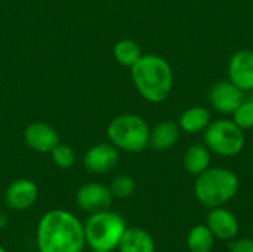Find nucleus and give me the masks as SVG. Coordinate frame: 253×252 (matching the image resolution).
<instances>
[{"label": "nucleus", "instance_id": "f257e3e1", "mask_svg": "<svg viewBox=\"0 0 253 252\" xmlns=\"http://www.w3.org/2000/svg\"><path fill=\"white\" fill-rule=\"evenodd\" d=\"M36 247L39 252H83L84 226L70 211L50 209L39 220Z\"/></svg>", "mask_w": 253, "mask_h": 252}, {"label": "nucleus", "instance_id": "f03ea898", "mask_svg": "<svg viewBox=\"0 0 253 252\" xmlns=\"http://www.w3.org/2000/svg\"><path fill=\"white\" fill-rule=\"evenodd\" d=\"M130 77L139 95L153 104L166 101L173 88V71L169 61L156 53L142 55L130 67Z\"/></svg>", "mask_w": 253, "mask_h": 252}, {"label": "nucleus", "instance_id": "7ed1b4c3", "mask_svg": "<svg viewBox=\"0 0 253 252\" xmlns=\"http://www.w3.org/2000/svg\"><path fill=\"white\" fill-rule=\"evenodd\" d=\"M240 187L239 177L227 168H208L205 172L197 175L194 183V195L197 201L212 209L224 206L234 199Z\"/></svg>", "mask_w": 253, "mask_h": 252}, {"label": "nucleus", "instance_id": "20e7f679", "mask_svg": "<svg viewBox=\"0 0 253 252\" xmlns=\"http://www.w3.org/2000/svg\"><path fill=\"white\" fill-rule=\"evenodd\" d=\"M86 245L90 250L113 251L117 250L119 242L126 230L125 218L110 209L93 212L83 223Z\"/></svg>", "mask_w": 253, "mask_h": 252}, {"label": "nucleus", "instance_id": "39448f33", "mask_svg": "<svg viewBox=\"0 0 253 252\" xmlns=\"http://www.w3.org/2000/svg\"><path fill=\"white\" fill-rule=\"evenodd\" d=\"M150 129L144 117L133 113H123L110 120L107 137L122 151L141 153L148 147Z\"/></svg>", "mask_w": 253, "mask_h": 252}, {"label": "nucleus", "instance_id": "423d86ee", "mask_svg": "<svg viewBox=\"0 0 253 252\" xmlns=\"http://www.w3.org/2000/svg\"><path fill=\"white\" fill-rule=\"evenodd\" d=\"M203 143L211 153L233 157L243 151L246 144L245 131L230 119L213 120L203 131Z\"/></svg>", "mask_w": 253, "mask_h": 252}, {"label": "nucleus", "instance_id": "0eeeda50", "mask_svg": "<svg viewBox=\"0 0 253 252\" xmlns=\"http://www.w3.org/2000/svg\"><path fill=\"white\" fill-rule=\"evenodd\" d=\"M120 160V150L108 143H98L87 149L83 156V165L90 174L102 175L111 172Z\"/></svg>", "mask_w": 253, "mask_h": 252}, {"label": "nucleus", "instance_id": "6e6552de", "mask_svg": "<svg viewBox=\"0 0 253 252\" xmlns=\"http://www.w3.org/2000/svg\"><path fill=\"white\" fill-rule=\"evenodd\" d=\"M113 193L108 186L102 183H86L76 192V203L84 212L93 214L108 209L113 203Z\"/></svg>", "mask_w": 253, "mask_h": 252}, {"label": "nucleus", "instance_id": "1a4fd4ad", "mask_svg": "<svg viewBox=\"0 0 253 252\" xmlns=\"http://www.w3.org/2000/svg\"><path fill=\"white\" fill-rule=\"evenodd\" d=\"M209 104L221 114H233L234 110L243 102L245 92L230 80L215 83L208 94Z\"/></svg>", "mask_w": 253, "mask_h": 252}, {"label": "nucleus", "instance_id": "9d476101", "mask_svg": "<svg viewBox=\"0 0 253 252\" xmlns=\"http://www.w3.org/2000/svg\"><path fill=\"white\" fill-rule=\"evenodd\" d=\"M22 137H24L25 144L33 151H37L42 154L50 153L53 147L58 143H61L58 131L52 125L46 122H40V120L28 123L24 129Z\"/></svg>", "mask_w": 253, "mask_h": 252}, {"label": "nucleus", "instance_id": "9b49d317", "mask_svg": "<svg viewBox=\"0 0 253 252\" xmlns=\"http://www.w3.org/2000/svg\"><path fill=\"white\" fill-rule=\"evenodd\" d=\"M39 198V187L30 178H18L12 181L4 192V203L13 211L30 209Z\"/></svg>", "mask_w": 253, "mask_h": 252}, {"label": "nucleus", "instance_id": "f8f14e48", "mask_svg": "<svg viewBox=\"0 0 253 252\" xmlns=\"http://www.w3.org/2000/svg\"><path fill=\"white\" fill-rule=\"evenodd\" d=\"M228 80L243 92L253 91V50L240 49L228 61Z\"/></svg>", "mask_w": 253, "mask_h": 252}, {"label": "nucleus", "instance_id": "ddd939ff", "mask_svg": "<svg viewBox=\"0 0 253 252\" xmlns=\"http://www.w3.org/2000/svg\"><path fill=\"white\" fill-rule=\"evenodd\" d=\"M206 226L211 229L215 239L227 241V242L236 239L239 235V230H240L237 217L230 209H227L224 206L212 208L209 211Z\"/></svg>", "mask_w": 253, "mask_h": 252}, {"label": "nucleus", "instance_id": "4468645a", "mask_svg": "<svg viewBox=\"0 0 253 252\" xmlns=\"http://www.w3.org/2000/svg\"><path fill=\"white\" fill-rule=\"evenodd\" d=\"M181 129L178 123L170 120H163L154 125L150 129V141L148 147H151L156 151H166L176 146L179 141Z\"/></svg>", "mask_w": 253, "mask_h": 252}, {"label": "nucleus", "instance_id": "2eb2a0df", "mask_svg": "<svg viewBox=\"0 0 253 252\" xmlns=\"http://www.w3.org/2000/svg\"><path fill=\"white\" fill-rule=\"evenodd\" d=\"M117 250L119 252H156V242L147 230L126 227Z\"/></svg>", "mask_w": 253, "mask_h": 252}, {"label": "nucleus", "instance_id": "dca6fc26", "mask_svg": "<svg viewBox=\"0 0 253 252\" xmlns=\"http://www.w3.org/2000/svg\"><path fill=\"white\" fill-rule=\"evenodd\" d=\"M211 113L206 107L203 105H194L187 108L178 120V126L181 131H184L185 134H199L203 132L208 125L211 123Z\"/></svg>", "mask_w": 253, "mask_h": 252}, {"label": "nucleus", "instance_id": "f3484780", "mask_svg": "<svg viewBox=\"0 0 253 252\" xmlns=\"http://www.w3.org/2000/svg\"><path fill=\"white\" fill-rule=\"evenodd\" d=\"M211 151L205 144H193L184 154V168L188 174L197 177L211 166Z\"/></svg>", "mask_w": 253, "mask_h": 252}, {"label": "nucleus", "instance_id": "a211bd4d", "mask_svg": "<svg viewBox=\"0 0 253 252\" xmlns=\"http://www.w3.org/2000/svg\"><path fill=\"white\" fill-rule=\"evenodd\" d=\"M215 236L206 224L194 226L187 236L190 252H211L215 245Z\"/></svg>", "mask_w": 253, "mask_h": 252}, {"label": "nucleus", "instance_id": "6ab92c4d", "mask_svg": "<svg viewBox=\"0 0 253 252\" xmlns=\"http://www.w3.org/2000/svg\"><path fill=\"white\" fill-rule=\"evenodd\" d=\"M113 55H114V59L120 65L130 68L142 56V50H141V46L135 40H132V39H122V40H119L114 45Z\"/></svg>", "mask_w": 253, "mask_h": 252}, {"label": "nucleus", "instance_id": "aec40b11", "mask_svg": "<svg viewBox=\"0 0 253 252\" xmlns=\"http://www.w3.org/2000/svg\"><path fill=\"white\" fill-rule=\"evenodd\" d=\"M49 154L52 157L53 165L58 169L67 171V169L73 168L74 163H76V151L70 146H67V144L58 143Z\"/></svg>", "mask_w": 253, "mask_h": 252}, {"label": "nucleus", "instance_id": "412c9836", "mask_svg": "<svg viewBox=\"0 0 253 252\" xmlns=\"http://www.w3.org/2000/svg\"><path fill=\"white\" fill-rule=\"evenodd\" d=\"M108 187H110L114 198L126 199L135 193L136 184H135V180L129 175H117L111 180Z\"/></svg>", "mask_w": 253, "mask_h": 252}, {"label": "nucleus", "instance_id": "4be33fe9", "mask_svg": "<svg viewBox=\"0 0 253 252\" xmlns=\"http://www.w3.org/2000/svg\"><path fill=\"white\" fill-rule=\"evenodd\" d=\"M233 122L243 131L253 128V98L243 100V102L234 110Z\"/></svg>", "mask_w": 253, "mask_h": 252}, {"label": "nucleus", "instance_id": "5701e85b", "mask_svg": "<svg viewBox=\"0 0 253 252\" xmlns=\"http://www.w3.org/2000/svg\"><path fill=\"white\" fill-rule=\"evenodd\" d=\"M228 252H253V239L242 238L230 241Z\"/></svg>", "mask_w": 253, "mask_h": 252}, {"label": "nucleus", "instance_id": "b1692460", "mask_svg": "<svg viewBox=\"0 0 253 252\" xmlns=\"http://www.w3.org/2000/svg\"><path fill=\"white\" fill-rule=\"evenodd\" d=\"M6 224H7V215H6L3 211H0V230L4 229Z\"/></svg>", "mask_w": 253, "mask_h": 252}, {"label": "nucleus", "instance_id": "393cba45", "mask_svg": "<svg viewBox=\"0 0 253 252\" xmlns=\"http://www.w3.org/2000/svg\"><path fill=\"white\" fill-rule=\"evenodd\" d=\"M92 252H111V251H101V250H92Z\"/></svg>", "mask_w": 253, "mask_h": 252}, {"label": "nucleus", "instance_id": "a878e982", "mask_svg": "<svg viewBox=\"0 0 253 252\" xmlns=\"http://www.w3.org/2000/svg\"><path fill=\"white\" fill-rule=\"evenodd\" d=\"M0 252H7V251H6V250H4L3 247H0Z\"/></svg>", "mask_w": 253, "mask_h": 252}, {"label": "nucleus", "instance_id": "bb28decb", "mask_svg": "<svg viewBox=\"0 0 253 252\" xmlns=\"http://www.w3.org/2000/svg\"><path fill=\"white\" fill-rule=\"evenodd\" d=\"M0 117H1V110H0Z\"/></svg>", "mask_w": 253, "mask_h": 252}]
</instances>
